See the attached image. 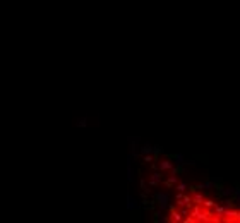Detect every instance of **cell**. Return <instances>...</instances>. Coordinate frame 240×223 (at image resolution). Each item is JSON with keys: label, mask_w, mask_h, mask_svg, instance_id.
Masks as SVG:
<instances>
[{"label": "cell", "mask_w": 240, "mask_h": 223, "mask_svg": "<svg viewBox=\"0 0 240 223\" xmlns=\"http://www.w3.org/2000/svg\"><path fill=\"white\" fill-rule=\"evenodd\" d=\"M168 201H170L168 194H165V192H156L154 194V203H158V208H160V210L168 208Z\"/></svg>", "instance_id": "6da1fadb"}, {"label": "cell", "mask_w": 240, "mask_h": 223, "mask_svg": "<svg viewBox=\"0 0 240 223\" xmlns=\"http://www.w3.org/2000/svg\"><path fill=\"white\" fill-rule=\"evenodd\" d=\"M170 211H172V214H170V221H183V214L180 213V211L175 210V206H170Z\"/></svg>", "instance_id": "7a4b0ae2"}, {"label": "cell", "mask_w": 240, "mask_h": 223, "mask_svg": "<svg viewBox=\"0 0 240 223\" xmlns=\"http://www.w3.org/2000/svg\"><path fill=\"white\" fill-rule=\"evenodd\" d=\"M160 182H161V173H160V172H156V173L151 175V179H149V185H151V187L158 185Z\"/></svg>", "instance_id": "3957f363"}, {"label": "cell", "mask_w": 240, "mask_h": 223, "mask_svg": "<svg viewBox=\"0 0 240 223\" xmlns=\"http://www.w3.org/2000/svg\"><path fill=\"white\" fill-rule=\"evenodd\" d=\"M213 210H214V214H216V216L223 218V214H225V210H227V206H225V204H218V203H216Z\"/></svg>", "instance_id": "277c9868"}, {"label": "cell", "mask_w": 240, "mask_h": 223, "mask_svg": "<svg viewBox=\"0 0 240 223\" xmlns=\"http://www.w3.org/2000/svg\"><path fill=\"white\" fill-rule=\"evenodd\" d=\"M158 168H160L161 172H165V170H172V168H173V163H172L170 160H163V162H160Z\"/></svg>", "instance_id": "5b68a950"}, {"label": "cell", "mask_w": 240, "mask_h": 223, "mask_svg": "<svg viewBox=\"0 0 240 223\" xmlns=\"http://www.w3.org/2000/svg\"><path fill=\"white\" fill-rule=\"evenodd\" d=\"M202 201H204V196H202V194L194 192V196H192V203H194V204H202Z\"/></svg>", "instance_id": "8992f818"}, {"label": "cell", "mask_w": 240, "mask_h": 223, "mask_svg": "<svg viewBox=\"0 0 240 223\" xmlns=\"http://www.w3.org/2000/svg\"><path fill=\"white\" fill-rule=\"evenodd\" d=\"M127 208H129V210H135V208H137V201H135L132 196L127 197Z\"/></svg>", "instance_id": "52a82bcc"}, {"label": "cell", "mask_w": 240, "mask_h": 223, "mask_svg": "<svg viewBox=\"0 0 240 223\" xmlns=\"http://www.w3.org/2000/svg\"><path fill=\"white\" fill-rule=\"evenodd\" d=\"M177 182H179V180H177V177H175V175L172 173V177H170V179H168V180L165 182V185H166V187H173V185L177 184Z\"/></svg>", "instance_id": "ba28073f"}, {"label": "cell", "mask_w": 240, "mask_h": 223, "mask_svg": "<svg viewBox=\"0 0 240 223\" xmlns=\"http://www.w3.org/2000/svg\"><path fill=\"white\" fill-rule=\"evenodd\" d=\"M175 189H177L179 192H185L189 187H187V184H183V182H177V184H175Z\"/></svg>", "instance_id": "9c48e42d"}, {"label": "cell", "mask_w": 240, "mask_h": 223, "mask_svg": "<svg viewBox=\"0 0 240 223\" xmlns=\"http://www.w3.org/2000/svg\"><path fill=\"white\" fill-rule=\"evenodd\" d=\"M141 153H142V154H149V153H153V146H151V144H144L142 148H141Z\"/></svg>", "instance_id": "30bf717a"}, {"label": "cell", "mask_w": 240, "mask_h": 223, "mask_svg": "<svg viewBox=\"0 0 240 223\" xmlns=\"http://www.w3.org/2000/svg\"><path fill=\"white\" fill-rule=\"evenodd\" d=\"M214 204H216V203H214L213 199H204L201 206H204V208H208V210H209V208H214Z\"/></svg>", "instance_id": "8fae6325"}, {"label": "cell", "mask_w": 240, "mask_h": 223, "mask_svg": "<svg viewBox=\"0 0 240 223\" xmlns=\"http://www.w3.org/2000/svg\"><path fill=\"white\" fill-rule=\"evenodd\" d=\"M142 160H144V162H148V163H149V162H153V160H154V158H153V153L144 154V156H142Z\"/></svg>", "instance_id": "7c38bea8"}, {"label": "cell", "mask_w": 240, "mask_h": 223, "mask_svg": "<svg viewBox=\"0 0 240 223\" xmlns=\"http://www.w3.org/2000/svg\"><path fill=\"white\" fill-rule=\"evenodd\" d=\"M153 153H154V154H160V153H163L161 146H153Z\"/></svg>", "instance_id": "4fadbf2b"}, {"label": "cell", "mask_w": 240, "mask_h": 223, "mask_svg": "<svg viewBox=\"0 0 240 223\" xmlns=\"http://www.w3.org/2000/svg\"><path fill=\"white\" fill-rule=\"evenodd\" d=\"M183 221H185V223H194V218H192L190 214H189L187 218H183Z\"/></svg>", "instance_id": "5bb4252c"}, {"label": "cell", "mask_w": 240, "mask_h": 223, "mask_svg": "<svg viewBox=\"0 0 240 223\" xmlns=\"http://www.w3.org/2000/svg\"><path fill=\"white\" fill-rule=\"evenodd\" d=\"M77 125L79 127H84V125H86V118H81V120L77 122Z\"/></svg>", "instance_id": "9a60e30c"}]
</instances>
